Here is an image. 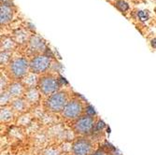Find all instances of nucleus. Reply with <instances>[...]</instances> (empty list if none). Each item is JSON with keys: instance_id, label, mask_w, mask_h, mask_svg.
I'll return each mask as SVG.
<instances>
[{"instance_id": "14", "label": "nucleus", "mask_w": 156, "mask_h": 155, "mask_svg": "<svg viewBox=\"0 0 156 155\" xmlns=\"http://www.w3.org/2000/svg\"><path fill=\"white\" fill-rule=\"evenodd\" d=\"M13 118V112L11 108L2 107L1 109V122H9Z\"/></svg>"}, {"instance_id": "16", "label": "nucleus", "mask_w": 156, "mask_h": 155, "mask_svg": "<svg viewBox=\"0 0 156 155\" xmlns=\"http://www.w3.org/2000/svg\"><path fill=\"white\" fill-rule=\"evenodd\" d=\"M11 96L8 92H2L1 93V105H7L9 102H10Z\"/></svg>"}, {"instance_id": "5", "label": "nucleus", "mask_w": 156, "mask_h": 155, "mask_svg": "<svg viewBox=\"0 0 156 155\" xmlns=\"http://www.w3.org/2000/svg\"><path fill=\"white\" fill-rule=\"evenodd\" d=\"M82 112V105L80 101L71 100L67 102L65 108L62 111V114L65 118L73 120L78 118Z\"/></svg>"}, {"instance_id": "8", "label": "nucleus", "mask_w": 156, "mask_h": 155, "mask_svg": "<svg viewBox=\"0 0 156 155\" xmlns=\"http://www.w3.org/2000/svg\"><path fill=\"white\" fill-rule=\"evenodd\" d=\"M29 49L34 52H42L46 49L44 40L38 36H34L29 40Z\"/></svg>"}, {"instance_id": "21", "label": "nucleus", "mask_w": 156, "mask_h": 155, "mask_svg": "<svg viewBox=\"0 0 156 155\" xmlns=\"http://www.w3.org/2000/svg\"><path fill=\"white\" fill-rule=\"evenodd\" d=\"M44 155H59L58 150H53V149H49L44 151Z\"/></svg>"}, {"instance_id": "7", "label": "nucleus", "mask_w": 156, "mask_h": 155, "mask_svg": "<svg viewBox=\"0 0 156 155\" xmlns=\"http://www.w3.org/2000/svg\"><path fill=\"white\" fill-rule=\"evenodd\" d=\"M72 151L74 155H89L91 151V144L85 139H80L73 144Z\"/></svg>"}, {"instance_id": "18", "label": "nucleus", "mask_w": 156, "mask_h": 155, "mask_svg": "<svg viewBox=\"0 0 156 155\" xmlns=\"http://www.w3.org/2000/svg\"><path fill=\"white\" fill-rule=\"evenodd\" d=\"M116 7L121 10V11H126L128 9L129 6L126 2H124L123 0H119V1L116 2Z\"/></svg>"}, {"instance_id": "9", "label": "nucleus", "mask_w": 156, "mask_h": 155, "mask_svg": "<svg viewBox=\"0 0 156 155\" xmlns=\"http://www.w3.org/2000/svg\"><path fill=\"white\" fill-rule=\"evenodd\" d=\"M12 15L13 13L11 8L9 6L1 4V7H0V22H1V24H5L10 22L12 19Z\"/></svg>"}, {"instance_id": "13", "label": "nucleus", "mask_w": 156, "mask_h": 155, "mask_svg": "<svg viewBox=\"0 0 156 155\" xmlns=\"http://www.w3.org/2000/svg\"><path fill=\"white\" fill-rule=\"evenodd\" d=\"M11 107L14 111L17 112H23L26 109L27 107V101L23 100L22 98H17L14 101H12Z\"/></svg>"}, {"instance_id": "3", "label": "nucleus", "mask_w": 156, "mask_h": 155, "mask_svg": "<svg viewBox=\"0 0 156 155\" xmlns=\"http://www.w3.org/2000/svg\"><path fill=\"white\" fill-rule=\"evenodd\" d=\"M38 90L43 93L44 95L53 94L56 93L57 89L59 88V82L58 79L52 77V76H45L42 77L38 80Z\"/></svg>"}, {"instance_id": "12", "label": "nucleus", "mask_w": 156, "mask_h": 155, "mask_svg": "<svg viewBox=\"0 0 156 155\" xmlns=\"http://www.w3.org/2000/svg\"><path fill=\"white\" fill-rule=\"evenodd\" d=\"M38 83V80H37V77L36 76V74L34 73H30L26 75L23 79V86L26 87L27 89H30V88H35L36 84Z\"/></svg>"}, {"instance_id": "23", "label": "nucleus", "mask_w": 156, "mask_h": 155, "mask_svg": "<svg viewBox=\"0 0 156 155\" xmlns=\"http://www.w3.org/2000/svg\"><path fill=\"white\" fill-rule=\"evenodd\" d=\"M92 155H106L105 154V152L104 151H101V150H97V151H95L94 154H92Z\"/></svg>"}, {"instance_id": "17", "label": "nucleus", "mask_w": 156, "mask_h": 155, "mask_svg": "<svg viewBox=\"0 0 156 155\" xmlns=\"http://www.w3.org/2000/svg\"><path fill=\"white\" fill-rule=\"evenodd\" d=\"M137 17L141 22H146L149 19V13L146 10H139L137 12Z\"/></svg>"}, {"instance_id": "6", "label": "nucleus", "mask_w": 156, "mask_h": 155, "mask_svg": "<svg viewBox=\"0 0 156 155\" xmlns=\"http://www.w3.org/2000/svg\"><path fill=\"white\" fill-rule=\"evenodd\" d=\"M75 131L80 135L90 134L94 128V120L90 116H84L80 118L74 125Z\"/></svg>"}, {"instance_id": "10", "label": "nucleus", "mask_w": 156, "mask_h": 155, "mask_svg": "<svg viewBox=\"0 0 156 155\" xmlns=\"http://www.w3.org/2000/svg\"><path fill=\"white\" fill-rule=\"evenodd\" d=\"M7 92L11 97H20L24 93V86L20 82H13L9 85Z\"/></svg>"}, {"instance_id": "25", "label": "nucleus", "mask_w": 156, "mask_h": 155, "mask_svg": "<svg viewBox=\"0 0 156 155\" xmlns=\"http://www.w3.org/2000/svg\"><path fill=\"white\" fill-rule=\"evenodd\" d=\"M151 46L153 48H156V38H154V39L151 40Z\"/></svg>"}, {"instance_id": "4", "label": "nucleus", "mask_w": 156, "mask_h": 155, "mask_svg": "<svg viewBox=\"0 0 156 155\" xmlns=\"http://www.w3.org/2000/svg\"><path fill=\"white\" fill-rule=\"evenodd\" d=\"M51 60L48 56L45 55H38L37 57L33 58L29 63V69L31 73L39 74L43 73L50 67Z\"/></svg>"}, {"instance_id": "24", "label": "nucleus", "mask_w": 156, "mask_h": 155, "mask_svg": "<svg viewBox=\"0 0 156 155\" xmlns=\"http://www.w3.org/2000/svg\"><path fill=\"white\" fill-rule=\"evenodd\" d=\"M104 126H105V125H104V122H98V128H99V129H100V128H103Z\"/></svg>"}, {"instance_id": "22", "label": "nucleus", "mask_w": 156, "mask_h": 155, "mask_svg": "<svg viewBox=\"0 0 156 155\" xmlns=\"http://www.w3.org/2000/svg\"><path fill=\"white\" fill-rule=\"evenodd\" d=\"M6 84H7V79H6V78H5L3 75H1V90H2V92H3V89L6 87Z\"/></svg>"}, {"instance_id": "1", "label": "nucleus", "mask_w": 156, "mask_h": 155, "mask_svg": "<svg viewBox=\"0 0 156 155\" xmlns=\"http://www.w3.org/2000/svg\"><path fill=\"white\" fill-rule=\"evenodd\" d=\"M67 104V96L64 92H56L51 94L46 101V107L51 112L63 111Z\"/></svg>"}, {"instance_id": "2", "label": "nucleus", "mask_w": 156, "mask_h": 155, "mask_svg": "<svg viewBox=\"0 0 156 155\" xmlns=\"http://www.w3.org/2000/svg\"><path fill=\"white\" fill-rule=\"evenodd\" d=\"M29 68V63L25 58H16L9 64V72L15 79H22L26 76Z\"/></svg>"}, {"instance_id": "15", "label": "nucleus", "mask_w": 156, "mask_h": 155, "mask_svg": "<svg viewBox=\"0 0 156 155\" xmlns=\"http://www.w3.org/2000/svg\"><path fill=\"white\" fill-rule=\"evenodd\" d=\"M14 47V42L11 38L6 37L4 38V40H2L1 42V49L2 51H10Z\"/></svg>"}, {"instance_id": "11", "label": "nucleus", "mask_w": 156, "mask_h": 155, "mask_svg": "<svg viewBox=\"0 0 156 155\" xmlns=\"http://www.w3.org/2000/svg\"><path fill=\"white\" fill-rule=\"evenodd\" d=\"M24 97L27 103L29 104H35L39 100V93L36 88H30L27 89L24 93Z\"/></svg>"}, {"instance_id": "20", "label": "nucleus", "mask_w": 156, "mask_h": 155, "mask_svg": "<svg viewBox=\"0 0 156 155\" xmlns=\"http://www.w3.org/2000/svg\"><path fill=\"white\" fill-rule=\"evenodd\" d=\"M25 38H26V35L23 31H19V33L16 35V39H17V41L20 42V43H23V42L25 40Z\"/></svg>"}, {"instance_id": "19", "label": "nucleus", "mask_w": 156, "mask_h": 155, "mask_svg": "<svg viewBox=\"0 0 156 155\" xmlns=\"http://www.w3.org/2000/svg\"><path fill=\"white\" fill-rule=\"evenodd\" d=\"M10 59V51H2L1 52V65L7 64Z\"/></svg>"}]
</instances>
